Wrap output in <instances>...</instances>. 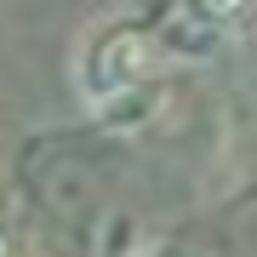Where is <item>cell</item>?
I'll list each match as a JSON object with an SVG mask.
<instances>
[{
  "instance_id": "cell-1",
  "label": "cell",
  "mask_w": 257,
  "mask_h": 257,
  "mask_svg": "<svg viewBox=\"0 0 257 257\" xmlns=\"http://www.w3.org/2000/svg\"><path fill=\"white\" fill-rule=\"evenodd\" d=\"M155 63H160L155 29L114 23V29H103V35L92 40V52H86V63H80V92L92 97V103H109V97H120V92H132Z\"/></svg>"
},
{
  "instance_id": "cell-2",
  "label": "cell",
  "mask_w": 257,
  "mask_h": 257,
  "mask_svg": "<svg viewBox=\"0 0 257 257\" xmlns=\"http://www.w3.org/2000/svg\"><path fill=\"white\" fill-rule=\"evenodd\" d=\"M246 18V6H177L172 18L155 29V46H160V63L172 57V63H211L223 46H229V35L240 29Z\"/></svg>"
},
{
  "instance_id": "cell-3",
  "label": "cell",
  "mask_w": 257,
  "mask_h": 257,
  "mask_svg": "<svg viewBox=\"0 0 257 257\" xmlns=\"http://www.w3.org/2000/svg\"><path fill=\"white\" fill-rule=\"evenodd\" d=\"M234 217H240V211H234ZM234 217H229V223H234ZM229 223H223V217L189 223V229H177V234H160L143 257H251V251H257V234H251V240H234Z\"/></svg>"
},
{
  "instance_id": "cell-4",
  "label": "cell",
  "mask_w": 257,
  "mask_h": 257,
  "mask_svg": "<svg viewBox=\"0 0 257 257\" xmlns=\"http://www.w3.org/2000/svg\"><path fill=\"white\" fill-rule=\"evenodd\" d=\"M0 257H6V240H0Z\"/></svg>"
}]
</instances>
